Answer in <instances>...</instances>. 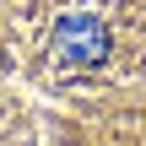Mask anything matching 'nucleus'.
Returning <instances> with one entry per match:
<instances>
[{"label":"nucleus","mask_w":146,"mask_h":146,"mask_svg":"<svg viewBox=\"0 0 146 146\" xmlns=\"http://www.w3.org/2000/svg\"><path fill=\"white\" fill-rule=\"evenodd\" d=\"M49 54H54V65H103L108 60V27L98 22V16H60V27H54V38H49Z\"/></svg>","instance_id":"obj_1"}]
</instances>
